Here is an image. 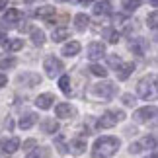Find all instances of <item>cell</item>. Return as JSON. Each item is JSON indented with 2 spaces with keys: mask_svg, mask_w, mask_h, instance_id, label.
<instances>
[{
  "mask_svg": "<svg viewBox=\"0 0 158 158\" xmlns=\"http://www.w3.org/2000/svg\"><path fill=\"white\" fill-rule=\"evenodd\" d=\"M43 69L47 70V76L55 78L57 74H60V72L64 70V66H63V63H60V59H57V57H47L45 63H43Z\"/></svg>",
  "mask_w": 158,
  "mask_h": 158,
  "instance_id": "cell-4",
  "label": "cell"
},
{
  "mask_svg": "<svg viewBox=\"0 0 158 158\" xmlns=\"http://www.w3.org/2000/svg\"><path fill=\"white\" fill-rule=\"evenodd\" d=\"M141 2L143 0H125V8L129 12H133V10H137L139 6H141Z\"/></svg>",
  "mask_w": 158,
  "mask_h": 158,
  "instance_id": "cell-29",
  "label": "cell"
},
{
  "mask_svg": "<svg viewBox=\"0 0 158 158\" xmlns=\"http://www.w3.org/2000/svg\"><path fill=\"white\" fill-rule=\"evenodd\" d=\"M70 152L74 156H80L82 152H86V141H82V139H74L70 144H69Z\"/></svg>",
  "mask_w": 158,
  "mask_h": 158,
  "instance_id": "cell-13",
  "label": "cell"
},
{
  "mask_svg": "<svg viewBox=\"0 0 158 158\" xmlns=\"http://www.w3.org/2000/svg\"><path fill=\"white\" fill-rule=\"evenodd\" d=\"M53 14H55V8H53V6H41V8L35 10V16H37V18H45L47 22L51 20Z\"/></svg>",
  "mask_w": 158,
  "mask_h": 158,
  "instance_id": "cell-22",
  "label": "cell"
},
{
  "mask_svg": "<svg viewBox=\"0 0 158 158\" xmlns=\"http://www.w3.org/2000/svg\"><path fill=\"white\" fill-rule=\"evenodd\" d=\"M154 86H156V76H154V74L144 76V78H141V82L137 84V92H139V96H141V98L147 100L148 96L154 94Z\"/></svg>",
  "mask_w": 158,
  "mask_h": 158,
  "instance_id": "cell-3",
  "label": "cell"
},
{
  "mask_svg": "<svg viewBox=\"0 0 158 158\" xmlns=\"http://www.w3.org/2000/svg\"><path fill=\"white\" fill-rule=\"evenodd\" d=\"M94 94L96 96H102V98H111L115 94V86L113 82H100L94 86Z\"/></svg>",
  "mask_w": 158,
  "mask_h": 158,
  "instance_id": "cell-8",
  "label": "cell"
},
{
  "mask_svg": "<svg viewBox=\"0 0 158 158\" xmlns=\"http://www.w3.org/2000/svg\"><path fill=\"white\" fill-rule=\"evenodd\" d=\"M60 53H63L64 57H74V55L80 53V43H78V41H70V43L63 45V51Z\"/></svg>",
  "mask_w": 158,
  "mask_h": 158,
  "instance_id": "cell-14",
  "label": "cell"
},
{
  "mask_svg": "<svg viewBox=\"0 0 158 158\" xmlns=\"http://www.w3.org/2000/svg\"><path fill=\"white\" fill-rule=\"evenodd\" d=\"M22 47H23V39H8V41H4V49L8 53L20 51Z\"/></svg>",
  "mask_w": 158,
  "mask_h": 158,
  "instance_id": "cell-20",
  "label": "cell"
},
{
  "mask_svg": "<svg viewBox=\"0 0 158 158\" xmlns=\"http://www.w3.org/2000/svg\"><path fill=\"white\" fill-rule=\"evenodd\" d=\"M59 2H69V0H59Z\"/></svg>",
  "mask_w": 158,
  "mask_h": 158,
  "instance_id": "cell-45",
  "label": "cell"
},
{
  "mask_svg": "<svg viewBox=\"0 0 158 158\" xmlns=\"http://www.w3.org/2000/svg\"><path fill=\"white\" fill-rule=\"evenodd\" d=\"M102 57H106V45L100 43V41L90 43L88 45V59L90 60H100Z\"/></svg>",
  "mask_w": 158,
  "mask_h": 158,
  "instance_id": "cell-6",
  "label": "cell"
},
{
  "mask_svg": "<svg viewBox=\"0 0 158 158\" xmlns=\"http://www.w3.org/2000/svg\"><path fill=\"white\" fill-rule=\"evenodd\" d=\"M90 26V18L86 14H76L74 16V27L78 29V31H84Z\"/></svg>",
  "mask_w": 158,
  "mask_h": 158,
  "instance_id": "cell-19",
  "label": "cell"
},
{
  "mask_svg": "<svg viewBox=\"0 0 158 158\" xmlns=\"http://www.w3.org/2000/svg\"><path fill=\"white\" fill-rule=\"evenodd\" d=\"M156 18H158L156 10H154V12H150V16L147 18V22H148V27H150V29H156Z\"/></svg>",
  "mask_w": 158,
  "mask_h": 158,
  "instance_id": "cell-32",
  "label": "cell"
},
{
  "mask_svg": "<svg viewBox=\"0 0 158 158\" xmlns=\"http://www.w3.org/2000/svg\"><path fill=\"white\" fill-rule=\"evenodd\" d=\"M150 4H152V6H156V0H150Z\"/></svg>",
  "mask_w": 158,
  "mask_h": 158,
  "instance_id": "cell-43",
  "label": "cell"
},
{
  "mask_svg": "<svg viewBox=\"0 0 158 158\" xmlns=\"http://www.w3.org/2000/svg\"><path fill=\"white\" fill-rule=\"evenodd\" d=\"M0 148H2L6 154H14L16 150L20 148V139H18V137H8V139H2V141H0Z\"/></svg>",
  "mask_w": 158,
  "mask_h": 158,
  "instance_id": "cell-9",
  "label": "cell"
},
{
  "mask_svg": "<svg viewBox=\"0 0 158 158\" xmlns=\"http://www.w3.org/2000/svg\"><path fill=\"white\" fill-rule=\"evenodd\" d=\"M35 144H37V141H35V139H29V141L23 143V150H31Z\"/></svg>",
  "mask_w": 158,
  "mask_h": 158,
  "instance_id": "cell-35",
  "label": "cell"
},
{
  "mask_svg": "<svg viewBox=\"0 0 158 158\" xmlns=\"http://www.w3.org/2000/svg\"><path fill=\"white\" fill-rule=\"evenodd\" d=\"M4 41H6V35L0 31V45H4Z\"/></svg>",
  "mask_w": 158,
  "mask_h": 158,
  "instance_id": "cell-41",
  "label": "cell"
},
{
  "mask_svg": "<svg viewBox=\"0 0 158 158\" xmlns=\"http://www.w3.org/2000/svg\"><path fill=\"white\" fill-rule=\"evenodd\" d=\"M129 49H131L133 53H135V55H144V51L148 49V43H147V39L137 37V39H133V41H131Z\"/></svg>",
  "mask_w": 158,
  "mask_h": 158,
  "instance_id": "cell-10",
  "label": "cell"
},
{
  "mask_svg": "<svg viewBox=\"0 0 158 158\" xmlns=\"http://www.w3.org/2000/svg\"><path fill=\"white\" fill-rule=\"evenodd\" d=\"M4 127H6V129H12V127H14V123H12V119H6Z\"/></svg>",
  "mask_w": 158,
  "mask_h": 158,
  "instance_id": "cell-39",
  "label": "cell"
},
{
  "mask_svg": "<svg viewBox=\"0 0 158 158\" xmlns=\"http://www.w3.org/2000/svg\"><path fill=\"white\" fill-rule=\"evenodd\" d=\"M35 121H37V115H35V113H27V115H23V117L20 119L18 125H20V129L26 131V129H31V127L35 125Z\"/></svg>",
  "mask_w": 158,
  "mask_h": 158,
  "instance_id": "cell-17",
  "label": "cell"
},
{
  "mask_svg": "<svg viewBox=\"0 0 158 158\" xmlns=\"http://www.w3.org/2000/svg\"><path fill=\"white\" fill-rule=\"evenodd\" d=\"M125 119V113L121 111V109H113V111H106L102 117L98 119V129H111V127H115L119 123V121Z\"/></svg>",
  "mask_w": 158,
  "mask_h": 158,
  "instance_id": "cell-2",
  "label": "cell"
},
{
  "mask_svg": "<svg viewBox=\"0 0 158 158\" xmlns=\"http://www.w3.org/2000/svg\"><path fill=\"white\" fill-rule=\"evenodd\" d=\"M6 6H8V0H0V12H2Z\"/></svg>",
  "mask_w": 158,
  "mask_h": 158,
  "instance_id": "cell-40",
  "label": "cell"
},
{
  "mask_svg": "<svg viewBox=\"0 0 158 158\" xmlns=\"http://www.w3.org/2000/svg\"><path fill=\"white\" fill-rule=\"evenodd\" d=\"M53 102H55L53 94H41V96H37V100H35V106L39 109H49L53 106Z\"/></svg>",
  "mask_w": 158,
  "mask_h": 158,
  "instance_id": "cell-12",
  "label": "cell"
},
{
  "mask_svg": "<svg viewBox=\"0 0 158 158\" xmlns=\"http://www.w3.org/2000/svg\"><path fill=\"white\" fill-rule=\"evenodd\" d=\"M16 66V59L14 57H4V59H0V69L6 70V69H14Z\"/></svg>",
  "mask_w": 158,
  "mask_h": 158,
  "instance_id": "cell-28",
  "label": "cell"
},
{
  "mask_svg": "<svg viewBox=\"0 0 158 158\" xmlns=\"http://www.w3.org/2000/svg\"><path fill=\"white\" fill-rule=\"evenodd\" d=\"M51 152H49V148L47 147H39V148H35L33 152H29L27 158H49Z\"/></svg>",
  "mask_w": 158,
  "mask_h": 158,
  "instance_id": "cell-24",
  "label": "cell"
},
{
  "mask_svg": "<svg viewBox=\"0 0 158 158\" xmlns=\"http://www.w3.org/2000/svg\"><path fill=\"white\" fill-rule=\"evenodd\" d=\"M66 37H69V29L66 27H57L53 31V41H64Z\"/></svg>",
  "mask_w": 158,
  "mask_h": 158,
  "instance_id": "cell-25",
  "label": "cell"
},
{
  "mask_svg": "<svg viewBox=\"0 0 158 158\" xmlns=\"http://www.w3.org/2000/svg\"><path fill=\"white\" fill-rule=\"evenodd\" d=\"M82 4H90V2H94V0H80Z\"/></svg>",
  "mask_w": 158,
  "mask_h": 158,
  "instance_id": "cell-42",
  "label": "cell"
},
{
  "mask_svg": "<svg viewBox=\"0 0 158 158\" xmlns=\"http://www.w3.org/2000/svg\"><path fill=\"white\" fill-rule=\"evenodd\" d=\"M135 96H131V94H123V104L125 106H135Z\"/></svg>",
  "mask_w": 158,
  "mask_h": 158,
  "instance_id": "cell-33",
  "label": "cell"
},
{
  "mask_svg": "<svg viewBox=\"0 0 158 158\" xmlns=\"http://www.w3.org/2000/svg\"><path fill=\"white\" fill-rule=\"evenodd\" d=\"M18 80L23 82V84H27V86H37V84L41 82V76L39 74H33V72H27V74H22Z\"/></svg>",
  "mask_w": 158,
  "mask_h": 158,
  "instance_id": "cell-18",
  "label": "cell"
},
{
  "mask_svg": "<svg viewBox=\"0 0 158 158\" xmlns=\"http://www.w3.org/2000/svg\"><path fill=\"white\" fill-rule=\"evenodd\" d=\"M133 70H135V64H133V63H121L117 66V78H119V80H127V78L131 76Z\"/></svg>",
  "mask_w": 158,
  "mask_h": 158,
  "instance_id": "cell-11",
  "label": "cell"
},
{
  "mask_svg": "<svg viewBox=\"0 0 158 158\" xmlns=\"http://www.w3.org/2000/svg\"><path fill=\"white\" fill-rule=\"evenodd\" d=\"M150 158H156V154H150Z\"/></svg>",
  "mask_w": 158,
  "mask_h": 158,
  "instance_id": "cell-44",
  "label": "cell"
},
{
  "mask_svg": "<svg viewBox=\"0 0 158 158\" xmlns=\"http://www.w3.org/2000/svg\"><path fill=\"white\" fill-rule=\"evenodd\" d=\"M109 8H111V4H109L107 0L96 2V6H94V14H96V16H106V14H109Z\"/></svg>",
  "mask_w": 158,
  "mask_h": 158,
  "instance_id": "cell-21",
  "label": "cell"
},
{
  "mask_svg": "<svg viewBox=\"0 0 158 158\" xmlns=\"http://www.w3.org/2000/svg\"><path fill=\"white\" fill-rule=\"evenodd\" d=\"M90 72H92L94 76H100V78H106L107 76V70L102 64H92V66H90Z\"/></svg>",
  "mask_w": 158,
  "mask_h": 158,
  "instance_id": "cell-27",
  "label": "cell"
},
{
  "mask_svg": "<svg viewBox=\"0 0 158 158\" xmlns=\"http://www.w3.org/2000/svg\"><path fill=\"white\" fill-rule=\"evenodd\" d=\"M119 139L117 137H100L92 147V158H109L119 150Z\"/></svg>",
  "mask_w": 158,
  "mask_h": 158,
  "instance_id": "cell-1",
  "label": "cell"
},
{
  "mask_svg": "<svg viewBox=\"0 0 158 158\" xmlns=\"http://www.w3.org/2000/svg\"><path fill=\"white\" fill-rule=\"evenodd\" d=\"M26 2H35V0H26Z\"/></svg>",
  "mask_w": 158,
  "mask_h": 158,
  "instance_id": "cell-46",
  "label": "cell"
},
{
  "mask_svg": "<svg viewBox=\"0 0 158 158\" xmlns=\"http://www.w3.org/2000/svg\"><path fill=\"white\" fill-rule=\"evenodd\" d=\"M109 63H111V66H119L121 60H119V57H109Z\"/></svg>",
  "mask_w": 158,
  "mask_h": 158,
  "instance_id": "cell-37",
  "label": "cell"
},
{
  "mask_svg": "<svg viewBox=\"0 0 158 158\" xmlns=\"http://www.w3.org/2000/svg\"><path fill=\"white\" fill-rule=\"evenodd\" d=\"M59 86H60V90H63V94L69 96L70 94V76L63 74V76H60V80H59Z\"/></svg>",
  "mask_w": 158,
  "mask_h": 158,
  "instance_id": "cell-26",
  "label": "cell"
},
{
  "mask_svg": "<svg viewBox=\"0 0 158 158\" xmlns=\"http://www.w3.org/2000/svg\"><path fill=\"white\" fill-rule=\"evenodd\" d=\"M156 115V107L154 106H147V107H141V109H137L135 111V115H133V117H135L139 123H147V121H150Z\"/></svg>",
  "mask_w": 158,
  "mask_h": 158,
  "instance_id": "cell-7",
  "label": "cell"
},
{
  "mask_svg": "<svg viewBox=\"0 0 158 158\" xmlns=\"http://www.w3.org/2000/svg\"><path fill=\"white\" fill-rule=\"evenodd\" d=\"M117 41H119V33L111 31V33H109V43H117Z\"/></svg>",
  "mask_w": 158,
  "mask_h": 158,
  "instance_id": "cell-36",
  "label": "cell"
},
{
  "mask_svg": "<svg viewBox=\"0 0 158 158\" xmlns=\"http://www.w3.org/2000/svg\"><path fill=\"white\" fill-rule=\"evenodd\" d=\"M55 113H57V117H70V115L74 113V107L70 104H57Z\"/></svg>",
  "mask_w": 158,
  "mask_h": 158,
  "instance_id": "cell-16",
  "label": "cell"
},
{
  "mask_svg": "<svg viewBox=\"0 0 158 158\" xmlns=\"http://www.w3.org/2000/svg\"><path fill=\"white\" fill-rule=\"evenodd\" d=\"M6 84H8V78H6V74H2V72H0V88H4Z\"/></svg>",
  "mask_w": 158,
  "mask_h": 158,
  "instance_id": "cell-38",
  "label": "cell"
},
{
  "mask_svg": "<svg viewBox=\"0 0 158 158\" xmlns=\"http://www.w3.org/2000/svg\"><path fill=\"white\" fill-rule=\"evenodd\" d=\"M57 148H59L60 154H66V150H69V147L64 144V139L63 137H57Z\"/></svg>",
  "mask_w": 158,
  "mask_h": 158,
  "instance_id": "cell-31",
  "label": "cell"
},
{
  "mask_svg": "<svg viewBox=\"0 0 158 158\" xmlns=\"http://www.w3.org/2000/svg\"><path fill=\"white\" fill-rule=\"evenodd\" d=\"M20 18H22V12L20 10H18V8H10L2 18H0V26H2L4 29L6 27L10 29V27H14V23L20 20Z\"/></svg>",
  "mask_w": 158,
  "mask_h": 158,
  "instance_id": "cell-5",
  "label": "cell"
},
{
  "mask_svg": "<svg viewBox=\"0 0 158 158\" xmlns=\"http://www.w3.org/2000/svg\"><path fill=\"white\" fill-rule=\"evenodd\" d=\"M31 41H33V45H43L45 43V31L43 29H31Z\"/></svg>",
  "mask_w": 158,
  "mask_h": 158,
  "instance_id": "cell-23",
  "label": "cell"
},
{
  "mask_svg": "<svg viewBox=\"0 0 158 158\" xmlns=\"http://www.w3.org/2000/svg\"><path fill=\"white\" fill-rule=\"evenodd\" d=\"M141 147H148V148H154L156 147V139L150 135V137H144L143 139V143H141Z\"/></svg>",
  "mask_w": 158,
  "mask_h": 158,
  "instance_id": "cell-30",
  "label": "cell"
},
{
  "mask_svg": "<svg viewBox=\"0 0 158 158\" xmlns=\"http://www.w3.org/2000/svg\"><path fill=\"white\" fill-rule=\"evenodd\" d=\"M41 131L47 133V135H53V133L59 131V123L55 119H43L41 121Z\"/></svg>",
  "mask_w": 158,
  "mask_h": 158,
  "instance_id": "cell-15",
  "label": "cell"
},
{
  "mask_svg": "<svg viewBox=\"0 0 158 158\" xmlns=\"http://www.w3.org/2000/svg\"><path fill=\"white\" fill-rule=\"evenodd\" d=\"M141 148H143L141 143H133L131 147H129V152H131V154H137V152H141Z\"/></svg>",
  "mask_w": 158,
  "mask_h": 158,
  "instance_id": "cell-34",
  "label": "cell"
}]
</instances>
